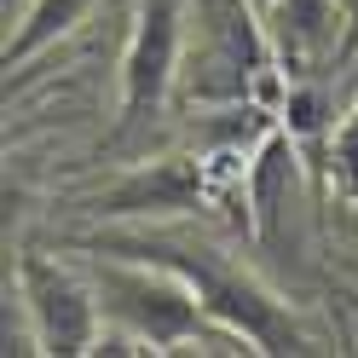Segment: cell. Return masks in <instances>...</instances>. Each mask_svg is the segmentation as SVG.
Here are the masks:
<instances>
[{
	"label": "cell",
	"mask_w": 358,
	"mask_h": 358,
	"mask_svg": "<svg viewBox=\"0 0 358 358\" xmlns=\"http://www.w3.org/2000/svg\"><path fill=\"white\" fill-rule=\"evenodd\" d=\"M12 295L24 306V318L35 324V341L41 352L52 358H81L93 352L99 329H104V306H99V289L87 278V266H64L41 249H24L12 266Z\"/></svg>",
	"instance_id": "4"
},
{
	"label": "cell",
	"mask_w": 358,
	"mask_h": 358,
	"mask_svg": "<svg viewBox=\"0 0 358 358\" xmlns=\"http://www.w3.org/2000/svg\"><path fill=\"white\" fill-rule=\"evenodd\" d=\"M208 168L203 156H162V162H150L139 173H127L122 185H110L99 196V214L110 220H145V214H191L208 203Z\"/></svg>",
	"instance_id": "7"
},
{
	"label": "cell",
	"mask_w": 358,
	"mask_h": 358,
	"mask_svg": "<svg viewBox=\"0 0 358 358\" xmlns=\"http://www.w3.org/2000/svg\"><path fill=\"white\" fill-rule=\"evenodd\" d=\"M76 249H104V255H133V260H156L191 283V295L203 301L214 324L237 329L255 352H312V335L301 318L278 301L249 266H237L231 255H220L214 243H191V237H168V231H110V237H81Z\"/></svg>",
	"instance_id": "1"
},
{
	"label": "cell",
	"mask_w": 358,
	"mask_h": 358,
	"mask_svg": "<svg viewBox=\"0 0 358 358\" xmlns=\"http://www.w3.org/2000/svg\"><path fill=\"white\" fill-rule=\"evenodd\" d=\"M179 104H272L283 116L289 76L272 52L266 17L255 0H191V29H185V64H179Z\"/></svg>",
	"instance_id": "2"
},
{
	"label": "cell",
	"mask_w": 358,
	"mask_h": 358,
	"mask_svg": "<svg viewBox=\"0 0 358 358\" xmlns=\"http://www.w3.org/2000/svg\"><path fill=\"white\" fill-rule=\"evenodd\" d=\"M191 0H133V29L122 47V133L156 122L179 93Z\"/></svg>",
	"instance_id": "5"
},
{
	"label": "cell",
	"mask_w": 358,
	"mask_h": 358,
	"mask_svg": "<svg viewBox=\"0 0 358 358\" xmlns=\"http://www.w3.org/2000/svg\"><path fill=\"white\" fill-rule=\"evenodd\" d=\"M341 12H347V47H341V58L358 47V0H341Z\"/></svg>",
	"instance_id": "10"
},
{
	"label": "cell",
	"mask_w": 358,
	"mask_h": 358,
	"mask_svg": "<svg viewBox=\"0 0 358 358\" xmlns=\"http://www.w3.org/2000/svg\"><path fill=\"white\" fill-rule=\"evenodd\" d=\"M255 6H260V17H266V6H272V0H255Z\"/></svg>",
	"instance_id": "11"
},
{
	"label": "cell",
	"mask_w": 358,
	"mask_h": 358,
	"mask_svg": "<svg viewBox=\"0 0 358 358\" xmlns=\"http://www.w3.org/2000/svg\"><path fill=\"white\" fill-rule=\"evenodd\" d=\"M87 12H93V0H29L24 17H17V29L6 35V52H0L6 76H12V70H24L29 58H41L52 41H64Z\"/></svg>",
	"instance_id": "8"
},
{
	"label": "cell",
	"mask_w": 358,
	"mask_h": 358,
	"mask_svg": "<svg viewBox=\"0 0 358 358\" xmlns=\"http://www.w3.org/2000/svg\"><path fill=\"white\" fill-rule=\"evenodd\" d=\"M81 255H87V278L99 289L104 324L133 329L150 352H196V341H203V352H255L237 329L208 318L179 272L104 249H81Z\"/></svg>",
	"instance_id": "3"
},
{
	"label": "cell",
	"mask_w": 358,
	"mask_h": 358,
	"mask_svg": "<svg viewBox=\"0 0 358 358\" xmlns=\"http://www.w3.org/2000/svg\"><path fill=\"white\" fill-rule=\"evenodd\" d=\"M266 35L289 81H306L329 70V58L347 47V12L341 0H272L266 6Z\"/></svg>",
	"instance_id": "6"
},
{
	"label": "cell",
	"mask_w": 358,
	"mask_h": 358,
	"mask_svg": "<svg viewBox=\"0 0 358 358\" xmlns=\"http://www.w3.org/2000/svg\"><path fill=\"white\" fill-rule=\"evenodd\" d=\"M329 179L341 185V196H352L358 203V99H352V110L341 116V127L329 133Z\"/></svg>",
	"instance_id": "9"
}]
</instances>
